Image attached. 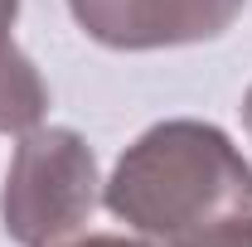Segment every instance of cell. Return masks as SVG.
Segmentation results:
<instances>
[{
  "label": "cell",
  "instance_id": "2",
  "mask_svg": "<svg viewBox=\"0 0 252 247\" xmlns=\"http://www.w3.org/2000/svg\"><path fill=\"white\" fill-rule=\"evenodd\" d=\"M102 199L97 155L73 126H30L0 189V228L20 247L73 238Z\"/></svg>",
  "mask_w": 252,
  "mask_h": 247
},
{
  "label": "cell",
  "instance_id": "4",
  "mask_svg": "<svg viewBox=\"0 0 252 247\" xmlns=\"http://www.w3.org/2000/svg\"><path fill=\"white\" fill-rule=\"evenodd\" d=\"M44 112H49V83L39 78L30 54L10 34H0V131L25 136L30 126L44 122Z\"/></svg>",
  "mask_w": 252,
  "mask_h": 247
},
{
  "label": "cell",
  "instance_id": "7",
  "mask_svg": "<svg viewBox=\"0 0 252 247\" xmlns=\"http://www.w3.org/2000/svg\"><path fill=\"white\" fill-rule=\"evenodd\" d=\"M15 15H20V0H0V34H10Z\"/></svg>",
  "mask_w": 252,
  "mask_h": 247
},
{
  "label": "cell",
  "instance_id": "6",
  "mask_svg": "<svg viewBox=\"0 0 252 247\" xmlns=\"http://www.w3.org/2000/svg\"><path fill=\"white\" fill-rule=\"evenodd\" d=\"M49 247H165V243H151V238H117V233H88V238H63V243H49Z\"/></svg>",
  "mask_w": 252,
  "mask_h": 247
},
{
  "label": "cell",
  "instance_id": "1",
  "mask_svg": "<svg viewBox=\"0 0 252 247\" xmlns=\"http://www.w3.org/2000/svg\"><path fill=\"white\" fill-rule=\"evenodd\" d=\"M102 204L151 243H180L204 228L252 218V165L214 122L170 117L122 151Z\"/></svg>",
  "mask_w": 252,
  "mask_h": 247
},
{
  "label": "cell",
  "instance_id": "3",
  "mask_svg": "<svg viewBox=\"0 0 252 247\" xmlns=\"http://www.w3.org/2000/svg\"><path fill=\"white\" fill-rule=\"evenodd\" d=\"M248 0H68L73 25L102 49L146 54L209 44L233 30Z\"/></svg>",
  "mask_w": 252,
  "mask_h": 247
},
{
  "label": "cell",
  "instance_id": "5",
  "mask_svg": "<svg viewBox=\"0 0 252 247\" xmlns=\"http://www.w3.org/2000/svg\"><path fill=\"white\" fill-rule=\"evenodd\" d=\"M165 247H252V218L219 223V228H204L194 238H180V243H165Z\"/></svg>",
  "mask_w": 252,
  "mask_h": 247
},
{
  "label": "cell",
  "instance_id": "8",
  "mask_svg": "<svg viewBox=\"0 0 252 247\" xmlns=\"http://www.w3.org/2000/svg\"><path fill=\"white\" fill-rule=\"evenodd\" d=\"M243 126H248V136H252V88H248V97H243Z\"/></svg>",
  "mask_w": 252,
  "mask_h": 247
}]
</instances>
